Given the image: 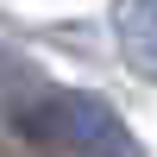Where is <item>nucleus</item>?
I'll use <instances>...</instances> for the list:
<instances>
[{
    "instance_id": "f257e3e1",
    "label": "nucleus",
    "mask_w": 157,
    "mask_h": 157,
    "mask_svg": "<svg viewBox=\"0 0 157 157\" xmlns=\"http://www.w3.org/2000/svg\"><path fill=\"white\" fill-rule=\"evenodd\" d=\"M25 132L50 151H69V157H138L132 126L101 94H82V88H44L25 107Z\"/></svg>"
},
{
    "instance_id": "f03ea898",
    "label": "nucleus",
    "mask_w": 157,
    "mask_h": 157,
    "mask_svg": "<svg viewBox=\"0 0 157 157\" xmlns=\"http://www.w3.org/2000/svg\"><path fill=\"white\" fill-rule=\"evenodd\" d=\"M113 38L132 69L157 75V0H113Z\"/></svg>"
}]
</instances>
